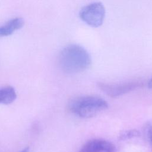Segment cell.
Instances as JSON below:
<instances>
[{
    "label": "cell",
    "instance_id": "obj_6",
    "mask_svg": "<svg viewBox=\"0 0 152 152\" xmlns=\"http://www.w3.org/2000/svg\"><path fill=\"white\" fill-rule=\"evenodd\" d=\"M24 24V20L21 17L11 19L5 24L0 26V37L12 34L15 31L23 27Z\"/></svg>",
    "mask_w": 152,
    "mask_h": 152
},
{
    "label": "cell",
    "instance_id": "obj_11",
    "mask_svg": "<svg viewBox=\"0 0 152 152\" xmlns=\"http://www.w3.org/2000/svg\"><path fill=\"white\" fill-rule=\"evenodd\" d=\"M29 147H27L26 148H24L23 150H22L20 152H29Z\"/></svg>",
    "mask_w": 152,
    "mask_h": 152
},
{
    "label": "cell",
    "instance_id": "obj_9",
    "mask_svg": "<svg viewBox=\"0 0 152 152\" xmlns=\"http://www.w3.org/2000/svg\"><path fill=\"white\" fill-rule=\"evenodd\" d=\"M145 133L148 141L152 144V121L147 124L145 128Z\"/></svg>",
    "mask_w": 152,
    "mask_h": 152
},
{
    "label": "cell",
    "instance_id": "obj_7",
    "mask_svg": "<svg viewBox=\"0 0 152 152\" xmlns=\"http://www.w3.org/2000/svg\"><path fill=\"white\" fill-rule=\"evenodd\" d=\"M16 98L17 93L13 87L8 86L0 88V104H10Z\"/></svg>",
    "mask_w": 152,
    "mask_h": 152
},
{
    "label": "cell",
    "instance_id": "obj_8",
    "mask_svg": "<svg viewBox=\"0 0 152 152\" xmlns=\"http://www.w3.org/2000/svg\"><path fill=\"white\" fill-rule=\"evenodd\" d=\"M140 135V132L138 130L135 129H131L122 131L119 135L118 139L121 141H125L138 137Z\"/></svg>",
    "mask_w": 152,
    "mask_h": 152
},
{
    "label": "cell",
    "instance_id": "obj_10",
    "mask_svg": "<svg viewBox=\"0 0 152 152\" xmlns=\"http://www.w3.org/2000/svg\"><path fill=\"white\" fill-rule=\"evenodd\" d=\"M147 86L150 89H152V77L150 79V80L148 81V83H147Z\"/></svg>",
    "mask_w": 152,
    "mask_h": 152
},
{
    "label": "cell",
    "instance_id": "obj_2",
    "mask_svg": "<svg viewBox=\"0 0 152 152\" xmlns=\"http://www.w3.org/2000/svg\"><path fill=\"white\" fill-rule=\"evenodd\" d=\"M107 102L100 97L81 96L71 99L68 104L69 111L82 118L93 117L108 108Z\"/></svg>",
    "mask_w": 152,
    "mask_h": 152
},
{
    "label": "cell",
    "instance_id": "obj_4",
    "mask_svg": "<svg viewBox=\"0 0 152 152\" xmlns=\"http://www.w3.org/2000/svg\"><path fill=\"white\" fill-rule=\"evenodd\" d=\"M143 83L138 80L126 81L121 83L109 84L106 83H98L99 88L107 96L116 97L126 94L142 86Z\"/></svg>",
    "mask_w": 152,
    "mask_h": 152
},
{
    "label": "cell",
    "instance_id": "obj_1",
    "mask_svg": "<svg viewBox=\"0 0 152 152\" xmlns=\"http://www.w3.org/2000/svg\"><path fill=\"white\" fill-rule=\"evenodd\" d=\"M59 64L63 72L77 74L87 69L91 59L87 50L80 45L71 44L64 47L59 53Z\"/></svg>",
    "mask_w": 152,
    "mask_h": 152
},
{
    "label": "cell",
    "instance_id": "obj_5",
    "mask_svg": "<svg viewBox=\"0 0 152 152\" xmlns=\"http://www.w3.org/2000/svg\"><path fill=\"white\" fill-rule=\"evenodd\" d=\"M115 146L110 141L102 138H94L87 141L78 152H115Z\"/></svg>",
    "mask_w": 152,
    "mask_h": 152
},
{
    "label": "cell",
    "instance_id": "obj_3",
    "mask_svg": "<svg viewBox=\"0 0 152 152\" xmlns=\"http://www.w3.org/2000/svg\"><path fill=\"white\" fill-rule=\"evenodd\" d=\"M80 18L92 27H100L105 17V8L103 4L95 2L83 7L79 12Z\"/></svg>",
    "mask_w": 152,
    "mask_h": 152
}]
</instances>
